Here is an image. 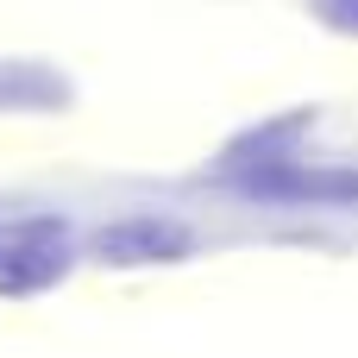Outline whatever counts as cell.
Listing matches in <instances>:
<instances>
[{
	"label": "cell",
	"mask_w": 358,
	"mask_h": 358,
	"mask_svg": "<svg viewBox=\"0 0 358 358\" xmlns=\"http://www.w3.org/2000/svg\"><path fill=\"white\" fill-rule=\"evenodd\" d=\"M252 195H271V201H321V208H352L358 201V170H258L245 176Z\"/></svg>",
	"instance_id": "2"
},
{
	"label": "cell",
	"mask_w": 358,
	"mask_h": 358,
	"mask_svg": "<svg viewBox=\"0 0 358 358\" xmlns=\"http://www.w3.org/2000/svg\"><path fill=\"white\" fill-rule=\"evenodd\" d=\"M308 6H315L334 31H352V38H358V0H308Z\"/></svg>",
	"instance_id": "3"
},
{
	"label": "cell",
	"mask_w": 358,
	"mask_h": 358,
	"mask_svg": "<svg viewBox=\"0 0 358 358\" xmlns=\"http://www.w3.org/2000/svg\"><path fill=\"white\" fill-rule=\"evenodd\" d=\"M189 245H195L189 227L151 220V214H132V220H113L94 233V258H107V264H176V258H189Z\"/></svg>",
	"instance_id": "1"
}]
</instances>
